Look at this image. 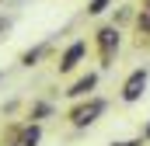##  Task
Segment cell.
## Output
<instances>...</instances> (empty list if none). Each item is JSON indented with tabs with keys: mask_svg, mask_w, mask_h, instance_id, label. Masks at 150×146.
<instances>
[{
	"mask_svg": "<svg viewBox=\"0 0 150 146\" xmlns=\"http://www.w3.org/2000/svg\"><path fill=\"white\" fill-rule=\"evenodd\" d=\"M140 28H147V32H150V14H143V18H140Z\"/></svg>",
	"mask_w": 150,
	"mask_h": 146,
	"instance_id": "9",
	"label": "cell"
},
{
	"mask_svg": "<svg viewBox=\"0 0 150 146\" xmlns=\"http://www.w3.org/2000/svg\"><path fill=\"white\" fill-rule=\"evenodd\" d=\"M42 52H45V49H32V52H25V56H21V63H25V66H32V63H35Z\"/></svg>",
	"mask_w": 150,
	"mask_h": 146,
	"instance_id": "7",
	"label": "cell"
},
{
	"mask_svg": "<svg viewBox=\"0 0 150 146\" xmlns=\"http://www.w3.org/2000/svg\"><path fill=\"white\" fill-rule=\"evenodd\" d=\"M0 28H4V21H0Z\"/></svg>",
	"mask_w": 150,
	"mask_h": 146,
	"instance_id": "12",
	"label": "cell"
},
{
	"mask_svg": "<svg viewBox=\"0 0 150 146\" xmlns=\"http://www.w3.org/2000/svg\"><path fill=\"white\" fill-rule=\"evenodd\" d=\"M98 45H101V63L108 66V63H112V52L119 49V32H115V28H101V32H98Z\"/></svg>",
	"mask_w": 150,
	"mask_h": 146,
	"instance_id": "2",
	"label": "cell"
},
{
	"mask_svg": "<svg viewBox=\"0 0 150 146\" xmlns=\"http://www.w3.org/2000/svg\"><path fill=\"white\" fill-rule=\"evenodd\" d=\"M143 91H147V70H136L129 80H126V87H122V98H126V101H136Z\"/></svg>",
	"mask_w": 150,
	"mask_h": 146,
	"instance_id": "3",
	"label": "cell"
},
{
	"mask_svg": "<svg viewBox=\"0 0 150 146\" xmlns=\"http://www.w3.org/2000/svg\"><path fill=\"white\" fill-rule=\"evenodd\" d=\"M112 146H140L136 139H129V143H112Z\"/></svg>",
	"mask_w": 150,
	"mask_h": 146,
	"instance_id": "10",
	"label": "cell"
},
{
	"mask_svg": "<svg viewBox=\"0 0 150 146\" xmlns=\"http://www.w3.org/2000/svg\"><path fill=\"white\" fill-rule=\"evenodd\" d=\"M105 7H108V0H91V7H87V11H91V14H101Z\"/></svg>",
	"mask_w": 150,
	"mask_h": 146,
	"instance_id": "8",
	"label": "cell"
},
{
	"mask_svg": "<svg viewBox=\"0 0 150 146\" xmlns=\"http://www.w3.org/2000/svg\"><path fill=\"white\" fill-rule=\"evenodd\" d=\"M35 143H38V125H28V129L18 136V143H14V146H35Z\"/></svg>",
	"mask_w": 150,
	"mask_h": 146,
	"instance_id": "6",
	"label": "cell"
},
{
	"mask_svg": "<svg viewBox=\"0 0 150 146\" xmlns=\"http://www.w3.org/2000/svg\"><path fill=\"white\" fill-rule=\"evenodd\" d=\"M147 136H150V125H147Z\"/></svg>",
	"mask_w": 150,
	"mask_h": 146,
	"instance_id": "11",
	"label": "cell"
},
{
	"mask_svg": "<svg viewBox=\"0 0 150 146\" xmlns=\"http://www.w3.org/2000/svg\"><path fill=\"white\" fill-rule=\"evenodd\" d=\"M80 56H84V42H74V45L63 52V63H59V70H74L77 63H80Z\"/></svg>",
	"mask_w": 150,
	"mask_h": 146,
	"instance_id": "4",
	"label": "cell"
},
{
	"mask_svg": "<svg viewBox=\"0 0 150 146\" xmlns=\"http://www.w3.org/2000/svg\"><path fill=\"white\" fill-rule=\"evenodd\" d=\"M94 84H98V77H94V73H87L84 80H77V84L70 87V91H67V94H70V98H84V94H87V91H91Z\"/></svg>",
	"mask_w": 150,
	"mask_h": 146,
	"instance_id": "5",
	"label": "cell"
},
{
	"mask_svg": "<svg viewBox=\"0 0 150 146\" xmlns=\"http://www.w3.org/2000/svg\"><path fill=\"white\" fill-rule=\"evenodd\" d=\"M101 108H105V101H87V105H80V108L70 111V122H74L77 129H84V125H91L101 115Z\"/></svg>",
	"mask_w": 150,
	"mask_h": 146,
	"instance_id": "1",
	"label": "cell"
}]
</instances>
